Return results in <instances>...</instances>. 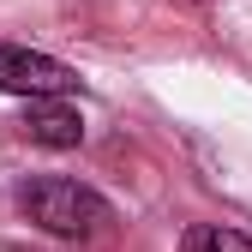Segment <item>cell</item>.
<instances>
[{"instance_id":"4","label":"cell","mask_w":252,"mask_h":252,"mask_svg":"<svg viewBox=\"0 0 252 252\" xmlns=\"http://www.w3.org/2000/svg\"><path fill=\"white\" fill-rule=\"evenodd\" d=\"M180 252H252V240L234 234V228H222V222H198V228H186Z\"/></svg>"},{"instance_id":"1","label":"cell","mask_w":252,"mask_h":252,"mask_svg":"<svg viewBox=\"0 0 252 252\" xmlns=\"http://www.w3.org/2000/svg\"><path fill=\"white\" fill-rule=\"evenodd\" d=\"M18 210L42 234H60V240H90L114 222V204L102 192H90L84 180H66V174H30L18 186Z\"/></svg>"},{"instance_id":"2","label":"cell","mask_w":252,"mask_h":252,"mask_svg":"<svg viewBox=\"0 0 252 252\" xmlns=\"http://www.w3.org/2000/svg\"><path fill=\"white\" fill-rule=\"evenodd\" d=\"M72 84H78V72L66 66V60L36 54V48H12V42H0V90H6V96L36 102V96H66Z\"/></svg>"},{"instance_id":"3","label":"cell","mask_w":252,"mask_h":252,"mask_svg":"<svg viewBox=\"0 0 252 252\" xmlns=\"http://www.w3.org/2000/svg\"><path fill=\"white\" fill-rule=\"evenodd\" d=\"M24 132L36 138L42 150H72L84 138V120H78V108L66 96H36V102L24 108Z\"/></svg>"}]
</instances>
